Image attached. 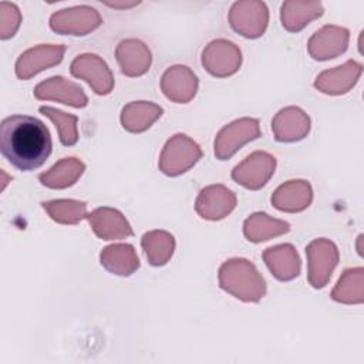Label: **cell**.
<instances>
[{
  "instance_id": "52a82bcc",
  "label": "cell",
  "mask_w": 364,
  "mask_h": 364,
  "mask_svg": "<svg viewBox=\"0 0 364 364\" xmlns=\"http://www.w3.org/2000/svg\"><path fill=\"white\" fill-rule=\"evenodd\" d=\"M101 23L100 13L90 6L64 9L50 17V27L58 34L85 36L100 27Z\"/></svg>"
},
{
  "instance_id": "7a4b0ae2",
  "label": "cell",
  "mask_w": 364,
  "mask_h": 364,
  "mask_svg": "<svg viewBox=\"0 0 364 364\" xmlns=\"http://www.w3.org/2000/svg\"><path fill=\"white\" fill-rule=\"evenodd\" d=\"M219 286L243 301H259L266 294V283L256 266L246 259H230L219 269Z\"/></svg>"
},
{
  "instance_id": "d4e9b609",
  "label": "cell",
  "mask_w": 364,
  "mask_h": 364,
  "mask_svg": "<svg viewBox=\"0 0 364 364\" xmlns=\"http://www.w3.org/2000/svg\"><path fill=\"white\" fill-rule=\"evenodd\" d=\"M323 14V6L317 1H284L282 4V24L287 31L296 33L303 30L311 20Z\"/></svg>"
},
{
  "instance_id": "ba28073f",
  "label": "cell",
  "mask_w": 364,
  "mask_h": 364,
  "mask_svg": "<svg viewBox=\"0 0 364 364\" xmlns=\"http://www.w3.org/2000/svg\"><path fill=\"white\" fill-rule=\"evenodd\" d=\"M242 64V53L232 41L219 38L210 41L202 51V65L213 77L235 74Z\"/></svg>"
},
{
  "instance_id": "3957f363",
  "label": "cell",
  "mask_w": 364,
  "mask_h": 364,
  "mask_svg": "<svg viewBox=\"0 0 364 364\" xmlns=\"http://www.w3.org/2000/svg\"><path fill=\"white\" fill-rule=\"evenodd\" d=\"M202 156L199 145L183 134L173 135L159 156V169L168 176H178L192 168Z\"/></svg>"
},
{
  "instance_id": "cb8c5ba5",
  "label": "cell",
  "mask_w": 364,
  "mask_h": 364,
  "mask_svg": "<svg viewBox=\"0 0 364 364\" xmlns=\"http://www.w3.org/2000/svg\"><path fill=\"white\" fill-rule=\"evenodd\" d=\"M162 112L164 109L152 102H129L122 108L121 124L129 132H142L148 129L162 115Z\"/></svg>"
},
{
  "instance_id": "2e32d148",
  "label": "cell",
  "mask_w": 364,
  "mask_h": 364,
  "mask_svg": "<svg viewBox=\"0 0 364 364\" xmlns=\"http://www.w3.org/2000/svg\"><path fill=\"white\" fill-rule=\"evenodd\" d=\"M274 138L280 142H294L303 139L310 131V118L297 107L280 109L272 121Z\"/></svg>"
},
{
  "instance_id": "8fae6325",
  "label": "cell",
  "mask_w": 364,
  "mask_h": 364,
  "mask_svg": "<svg viewBox=\"0 0 364 364\" xmlns=\"http://www.w3.org/2000/svg\"><path fill=\"white\" fill-rule=\"evenodd\" d=\"M65 46L40 44L28 48L16 61V75L20 80H28L36 74L61 63Z\"/></svg>"
},
{
  "instance_id": "603a6c76",
  "label": "cell",
  "mask_w": 364,
  "mask_h": 364,
  "mask_svg": "<svg viewBox=\"0 0 364 364\" xmlns=\"http://www.w3.org/2000/svg\"><path fill=\"white\" fill-rule=\"evenodd\" d=\"M85 165L74 158H63L54 166H51L47 172L38 176L41 185L51 189H64L74 185L78 178L82 175Z\"/></svg>"
},
{
  "instance_id": "277c9868",
  "label": "cell",
  "mask_w": 364,
  "mask_h": 364,
  "mask_svg": "<svg viewBox=\"0 0 364 364\" xmlns=\"http://www.w3.org/2000/svg\"><path fill=\"white\" fill-rule=\"evenodd\" d=\"M260 136L259 121L255 118H240L223 127L215 139V155L225 161L240 149L246 142Z\"/></svg>"
},
{
  "instance_id": "9c48e42d",
  "label": "cell",
  "mask_w": 364,
  "mask_h": 364,
  "mask_svg": "<svg viewBox=\"0 0 364 364\" xmlns=\"http://www.w3.org/2000/svg\"><path fill=\"white\" fill-rule=\"evenodd\" d=\"M276 158L267 152L256 151L232 171V179L239 185L256 191L264 186L274 173Z\"/></svg>"
},
{
  "instance_id": "83f0119b",
  "label": "cell",
  "mask_w": 364,
  "mask_h": 364,
  "mask_svg": "<svg viewBox=\"0 0 364 364\" xmlns=\"http://www.w3.org/2000/svg\"><path fill=\"white\" fill-rule=\"evenodd\" d=\"M41 206L48 213V216L57 223L75 225L84 218H87L85 202L74 199H57L41 202Z\"/></svg>"
},
{
  "instance_id": "30bf717a",
  "label": "cell",
  "mask_w": 364,
  "mask_h": 364,
  "mask_svg": "<svg viewBox=\"0 0 364 364\" xmlns=\"http://www.w3.org/2000/svg\"><path fill=\"white\" fill-rule=\"evenodd\" d=\"M75 78L85 80L98 95H107L114 88V77L107 63L95 54H82L74 58L70 67Z\"/></svg>"
},
{
  "instance_id": "9a60e30c",
  "label": "cell",
  "mask_w": 364,
  "mask_h": 364,
  "mask_svg": "<svg viewBox=\"0 0 364 364\" xmlns=\"http://www.w3.org/2000/svg\"><path fill=\"white\" fill-rule=\"evenodd\" d=\"M348 44V30L324 26L309 40V53L314 60H330L344 53Z\"/></svg>"
},
{
  "instance_id": "f546056e",
  "label": "cell",
  "mask_w": 364,
  "mask_h": 364,
  "mask_svg": "<svg viewBox=\"0 0 364 364\" xmlns=\"http://www.w3.org/2000/svg\"><path fill=\"white\" fill-rule=\"evenodd\" d=\"M358 269V267H357ZM357 269H347L340 277L336 289L331 291V297L340 303H361L363 290L361 287H353V277Z\"/></svg>"
},
{
  "instance_id": "4dcf8cb0",
  "label": "cell",
  "mask_w": 364,
  "mask_h": 364,
  "mask_svg": "<svg viewBox=\"0 0 364 364\" xmlns=\"http://www.w3.org/2000/svg\"><path fill=\"white\" fill-rule=\"evenodd\" d=\"M21 23V14L16 4L0 3V38L7 40L16 34Z\"/></svg>"
},
{
  "instance_id": "ffe728a7",
  "label": "cell",
  "mask_w": 364,
  "mask_h": 364,
  "mask_svg": "<svg viewBox=\"0 0 364 364\" xmlns=\"http://www.w3.org/2000/svg\"><path fill=\"white\" fill-rule=\"evenodd\" d=\"M361 64L355 61H347L341 67L323 71L320 75H317L314 87L318 91L330 95L344 94L355 84L357 78L361 74Z\"/></svg>"
},
{
  "instance_id": "e0dca14e",
  "label": "cell",
  "mask_w": 364,
  "mask_h": 364,
  "mask_svg": "<svg viewBox=\"0 0 364 364\" xmlns=\"http://www.w3.org/2000/svg\"><path fill=\"white\" fill-rule=\"evenodd\" d=\"M94 233L102 240L132 236V229L124 215L112 208H98L87 215Z\"/></svg>"
},
{
  "instance_id": "ac0fdd59",
  "label": "cell",
  "mask_w": 364,
  "mask_h": 364,
  "mask_svg": "<svg viewBox=\"0 0 364 364\" xmlns=\"http://www.w3.org/2000/svg\"><path fill=\"white\" fill-rule=\"evenodd\" d=\"M313 191L307 181H289L280 185L272 195V203L282 212H301L311 203Z\"/></svg>"
},
{
  "instance_id": "7c38bea8",
  "label": "cell",
  "mask_w": 364,
  "mask_h": 364,
  "mask_svg": "<svg viewBox=\"0 0 364 364\" xmlns=\"http://www.w3.org/2000/svg\"><path fill=\"white\" fill-rule=\"evenodd\" d=\"M236 206V195L223 185H210L200 191L195 209L198 215L208 220H219L228 216Z\"/></svg>"
},
{
  "instance_id": "4fadbf2b",
  "label": "cell",
  "mask_w": 364,
  "mask_h": 364,
  "mask_svg": "<svg viewBox=\"0 0 364 364\" xmlns=\"http://www.w3.org/2000/svg\"><path fill=\"white\" fill-rule=\"evenodd\" d=\"M33 94L37 100L60 101L74 108H84L88 104V98L84 94L82 88L78 84L71 82L63 77H51L40 82L34 88Z\"/></svg>"
},
{
  "instance_id": "6da1fadb",
  "label": "cell",
  "mask_w": 364,
  "mask_h": 364,
  "mask_svg": "<svg viewBox=\"0 0 364 364\" xmlns=\"http://www.w3.org/2000/svg\"><path fill=\"white\" fill-rule=\"evenodd\" d=\"M50 131L30 115H10L0 124V152L18 171L40 168L51 154Z\"/></svg>"
},
{
  "instance_id": "f1b7e54d",
  "label": "cell",
  "mask_w": 364,
  "mask_h": 364,
  "mask_svg": "<svg viewBox=\"0 0 364 364\" xmlns=\"http://www.w3.org/2000/svg\"><path fill=\"white\" fill-rule=\"evenodd\" d=\"M38 111L54 122V125L58 131L60 142L64 146H71L78 141V132H77L78 118L75 115L67 114V112L60 111L53 107H40Z\"/></svg>"
},
{
  "instance_id": "4316f807",
  "label": "cell",
  "mask_w": 364,
  "mask_h": 364,
  "mask_svg": "<svg viewBox=\"0 0 364 364\" xmlns=\"http://www.w3.org/2000/svg\"><path fill=\"white\" fill-rule=\"evenodd\" d=\"M141 245L152 266H164L172 257L175 239L165 230H151L142 236Z\"/></svg>"
},
{
  "instance_id": "44dd1931",
  "label": "cell",
  "mask_w": 364,
  "mask_h": 364,
  "mask_svg": "<svg viewBox=\"0 0 364 364\" xmlns=\"http://www.w3.org/2000/svg\"><path fill=\"white\" fill-rule=\"evenodd\" d=\"M263 260L277 280L287 282L300 273V257L289 243L266 249L263 252Z\"/></svg>"
},
{
  "instance_id": "5b68a950",
  "label": "cell",
  "mask_w": 364,
  "mask_h": 364,
  "mask_svg": "<svg viewBox=\"0 0 364 364\" xmlns=\"http://www.w3.org/2000/svg\"><path fill=\"white\" fill-rule=\"evenodd\" d=\"M269 21V11L263 1H236L229 11L230 27L246 38L260 37Z\"/></svg>"
},
{
  "instance_id": "7402d4cb",
  "label": "cell",
  "mask_w": 364,
  "mask_h": 364,
  "mask_svg": "<svg viewBox=\"0 0 364 364\" xmlns=\"http://www.w3.org/2000/svg\"><path fill=\"white\" fill-rule=\"evenodd\" d=\"M101 264L114 274L129 276L139 267L135 249L127 243L107 246L100 256Z\"/></svg>"
},
{
  "instance_id": "5bb4252c",
  "label": "cell",
  "mask_w": 364,
  "mask_h": 364,
  "mask_svg": "<svg viewBox=\"0 0 364 364\" xmlns=\"http://www.w3.org/2000/svg\"><path fill=\"white\" fill-rule=\"evenodd\" d=\"M161 88L171 101L186 104L196 94L198 78L186 65H173L164 73Z\"/></svg>"
},
{
  "instance_id": "8992f818",
  "label": "cell",
  "mask_w": 364,
  "mask_h": 364,
  "mask_svg": "<svg viewBox=\"0 0 364 364\" xmlns=\"http://www.w3.org/2000/svg\"><path fill=\"white\" fill-rule=\"evenodd\" d=\"M306 255L309 262V283L314 289L324 287L338 262L336 245L327 239H316L306 247Z\"/></svg>"
},
{
  "instance_id": "d6986e66",
  "label": "cell",
  "mask_w": 364,
  "mask_h": 364,
  "mask_svg": "<svg viewBox=\"0 0 364 364\" xmlns=\"http://www.w3.org/2000/svg\"><path fill=\"white\" fill-rule=\"evenodd\" d=\"M115 55L122 74L128 77H139L149 70L151 51L139 40L128 38L121 41L115 50Z\"/></svg>"
},
{
  "instance_id": "484cf974",
  "label": "cell",
  "mask_w": 364,
  "mask_h": 364,
  "mask_svg": "<svg viewBox=\"0 0 364 364\" xmlns=\"http://www.w3.org/2000/svg\"><path fill=\"white\" fill-rule=\"evenodd\" d=\"M290 230V225L284 220L273 219L267 213L256 212L245 220L243 233L247 240L259 243L263 240H269L274 236H280Z\"/></svg>"
}]
</instances>
